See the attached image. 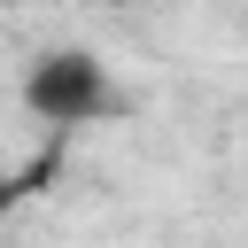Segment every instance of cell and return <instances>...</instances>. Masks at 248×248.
Wrapping results in <instances>:
<instances>
[{"label": "cell", "instance_id": "cell-1", "mask_svg": "<svg viewBox=\"0 0 248 248\" xmlns=\"http://www.w3.org/2000/svg\"><path fill=\"white\" fill-rule=\"evenodd\" d=\"M23 108H31L39 124H62V132L101 124V116L116 108V78H108L101 54H85V46H54V54H39V62L23 70Z\"/></svg>", "mask_w": 248, "mask_h": 248}, {"label": "cell", "instance_id": "cell-2", "mask_svg": "<svg viewBox=\"0 0 248 248\" xmlns=\"http://www.w3.org/2000/svg\"><path fill=\"white\" fill-rule=\"evenodd\" d=\"M16 202H23V186H16V178H0V217H8Z\"/></svg>", "mask_w": 248, "mask_h": 248}]
</instances>
